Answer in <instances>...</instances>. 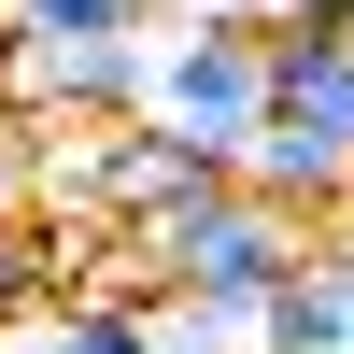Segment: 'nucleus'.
Returning <instances> with one entry per match:
<instances>
[{
  "mask_svg": "<svg viewBox=\"0 0 354 354\" xmlns=\"http://www.w3.org/2000/svg\"><path fill=\"white\" fill-rule=\"evenodd\" d=\"M43 255H57V241H43L28 213L0 227V326H15V312H43Z\"/></svg>",
  "mask_w": 354,
  "mask_h": 354,
  "instance_id": "nucleus-6",
  "label": "nucleus"
},
{
  "mask_svg": "<svg viewBox=\"0 0 354 354\" xmlns=\"http://www.w3.org/2000/svg\"><path fill=\"white\" fill-rule=\"evenodd\" d=\"M340 28H354V15H340Z\"/></svg>",
  "mask_w": 354,
  "mask_h": 354,
  "instance_id": "nucleus-11",
  "label": "nucleus"
},
{
  "mask_svg": "<svg viewBox=\"0 0 354 354\" xmlns=\"http://www.w3.org/2000/svg\"><path fill=\"white\" fill-rule=\"evenodd\" d=\"M198 15H241V28H270V0H198Z\"/></svg>",
  "mask_w": 354,
  "mask_h": 354,
  "instance_id": "nucleus-9",
  "label": "nucleus"
},
{
  "mask_svg": "<svg viewBox=\"0 0 354 354\" xmlns=\"http://www.w3.org/2000/svg\"><path fill=\"white\" fill-rule=\"evenodd\" d=\"M0 57H15V43H0Z\"/></svg>",
  "mask_w": 354,
  "mask_h": 354,
  "instance_id": "nucleus-10",
  "label": "nucleus"
},
{
  "mask_svg": "<svg viewBox=\"0 0 354 354\" xmlns=\"http://www.w3.org/2000/svg\"><path fill=\"white\" fill-rule=\"evenodd\" d=\"M255 128L354 170V28H255Z\"/></svg>",
  "mask_w": 354,
  "mask_h": 354,
  "instance_id": "nucleus-3",
  "label": "nucleus"
},
{
  "mask_svg": "<svg viewBox=\"0 0 354 354\" xmlns=\"http://www.w3.org/2000/svg\"><path fill=\"white\" fill-rule=\"evenodd\" d=\"M28 156H43V142H28V128H15V113H0V227H15V213H28Z\"/></svg>",
  "mask_w": 354,
  "mask_h": 354,
  "instance_id": "nucleus-7",
  "label": "nucleus"
},
{
  "mask_svg": "<svg viewBox=\"0 0 354 354\" xmlns=\"http://www.w3.org/2000/svg\"><path fill=\"white\" fill-rule=\"evenodd\" d=\"M142 128H170V142H255V28L241 15H198V28H142Z\"/></svg>",
  "mask_w": 354,
  "mask_h": 354,
  "instance_id": "nucleus-2",
  "label": "nucleus"
},
{
  "mask_svg": "<svg viewBox=\"0 0 354 354\" xmlns=\"http://www.w3.org/2000/svg\"><path fill=\"white\" fill-rule=\"evenodd\" d=\"M354 0H270V28H340Z\"/></svg>",
  "mask_w": 354,
  "mask_h": 354,
  "instance_id": "nucleus-8",
  "label": "nucleus"
},
{
  "mask_svg": "<svg viewBox=\"0 0 354 354\" xmlns=\"http://www.w3.org/2000/svg\"><path fill=\"white\" fill-rule=\"evenodd\" d=\"M0 100H28V113H142V43H15Z\"/></svg>",
  "mask_w": 354,
  "mask_h": 354,
  "instance_id": "nucleus-4",
  "label": "nucleus"
},
{
  "mask_svg": "<svg viewBox=\"0 0 354 354\" xmlns=\"http://www.w3.org/2000/svg\"><path fill=\"white\" fill-rule=\"evenodd\" d=\"M298 227L283 213H255L241 185L227 198H198V213H156V227H128V270H156L170 298H213V312H270L283 283H298Z\"/></svg>",
  "mask_w": 354,
  "mask_h": 354,
  "instance_id": "nucleus-1",
  "label": "nucleus"
},
{
  "mask_svg": "<svg viewBox=\"0 0 354 354\" xmlns=\"http://www.w3.org/2000/svg\"><path fill=\"white\" fill-rule=\"evenodd\" d=\"M142 15L156 0H0L15 43H142Z\"/></svg>",
  "mask_w": 354,
  "mask_h": 354,
  "instance_id": "nucleus-5",
  "label": "nucleus"
}]
</instances>
